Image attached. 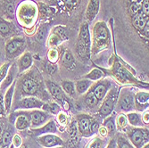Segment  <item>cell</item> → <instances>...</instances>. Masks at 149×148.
Wrapping results in <instances>:
<instances>
[{
  "instance_id": "6da1fadb",
  "label": "cell",
  "mask_w": 149,
  "mask_h": 148,
  "mask_svg": "<svg viewBox=\"0 0 149 148\" xmlns=\"http://www.w3.org/2000/svg\"><path fill=\"white\" fill-rule=\"evenodd\" d=\"M43 2L55 10V21L57 24L73 27L79 26L88 0H36ZM81 23V22H80Z\"/></svg>"
},
{
  "instance_id": "7a4b0ae2",
  "label": "cell",
  "mask_w": 149,
  "mask_h": 148,
  "mask_svg": "<svg viewBox=\"0 0 149 148\" xmlns=\"http://www.w3.org/2000/svg\"><path fill=\"white\" fill-rule=\"evenodd\" d=\"M15 22L24 36L31 37L36 32L39 22V9L36 0H22L16 8Z\"/></svg>"
},
{
  "instance_id": "3957f363",
  "label": "cell",
  "mask_w": 149,
  "mask_h": 148,
  "mask_svg": "<svg viewBox=\"0 0 149 148\" xmlns=\"http://www.w3.org/2000/svg\"><path fill=\"white\" fill-rule=\"evenodd\" d=\"M113 32V55L111 57V67L112 68L107 71V70H102L103 72H108L111 75H113L117 81L120 84H129V85H135L139 87H143L144 88H148V82L144 83L142 81H139L137 79L136 75L131 72L132 69L130 68L125 61L121 59L116 52V46H115V37H114V32Z\"/></svg>"
},
{
  "instance_id": "277c9868",
  "label": "cell",
  "mask_w": 149,
  "mask_h": 148,
  "mask_svg": "<svg viewBox=\"0 0 149 148\" xmlns=\"http://www.w3.org/2000/svg\"><path fill=\"white\" fill-rule=\"evenodd\" d=\"M91 57L111 48L113 43V32L107 22L100 20L96 22L91 28Z\"/></svg>"
},
{
  "instance_id": "5b68a950",
  "label": "cell",
  "mask_w": 149,
  "mask_h": 148,
  "mask_svg": "<svg viewBox=\"0 0 149 148\" xmlns=\"http://www.w3.org/2000/svg\"><path fill=\"white\" fill-rule=\"evenodd\" d=\"M43 78L38 69L34 67L21 76L16 80V84L19 85L21 93L26 97H36L38 93L45 91L43 85Z\"/></svg>"
},
{
  "instance_id": "8992f818",
  "label": "cell",
  "mask_w": 149,
  "mask_h": 148,
  "mask_svg": "<svg viewBox=\"0 0 149 148\" xmlns=\"http://www.w3.org/2000/svg\"><path fill=\"white\" fill-rule=\"evenodd\" d=\"M75 54L79 61L84 63L91 62V38L89 24L85 21L79 26L75 41Z\"/></svg>"
},
{
  "instance_id": "52a82bcc",
  "label": "cell",
  "mask_w": 149,
  "mask_h": 148,
  "mask_svg": "<svg viewBox=\"0 0 149 148\" xmlns=\"http://www.w3.org/2000/svg\"><path fill=\"white\" fill-rule=\"evenodd\" d=\"M27 49V40L24 35H18L9 38L4 45L5 56L8 61L17 59Z\"/></svg>"
},
{
  "instance_id": "ba28073f",
  "label": "cell",
  "mask_w": 149,
  "mask_h": 148,
  "mask_svg": "<svg viewBox=\"0 0 149 148\" xmlns=\"http://www.w3.org/2000/svg\"><path fill=\"white\" fill-rule=\"evenodd\" d=\"M69 30V26L63 24H56L54 26L52 29H50L48 36L47 38V47H58L62 46L65 41H68L70 39Z\"/></svg>"
},
{
  "instance_id": "9c48e42d",
  "label": "cell",
  "mask_w": 149,
  "mask_h": 148,
  "mask_svg": "<svg viewBox=\"0 0 149 148\" xmlns=\"http://www.w3.org/2000/svg\"><path fill=\"white\" fill-rule=\"evenodd\" d=\"M119 91H120L119 87L113 83L111 88L108 90L104 98L102 100L101 105L98 109V113L100 117L105 118L113 113V112L115 111V106L118 100Z\"/></svg>"
},
{
  "instance_id": "30bf717a",
  "label": "cell",
  "mask_w": 149,
  "mask_h": 148,
  "mask_svg": "<svg viewBox=\"0 0 149 148\" xmlns=\"http://www.w3.org/2000/svg\"><path fill=\"white\" fill-rule=\"evenodd\" d=\"M134 95L135 92L133 88L124 87L123 88H120L115 110L123 113L133 112L135 110Z\"/></svg>"
},
{
  "instance_id": "8fae6325",
  "label": "cell",
  "mask_w": 149,
  "mask_h": 148,
  "mask_svg": "<svg viewBox=\"0 0 149 148\" xmlns=\"http://www.w3.org/2000/svg\"><path fill=\"white\" fill-rule=\"evenodd\" d=\"M126 137L135 148H142L149 141V131L144 127H131L128 125L124 130Z\"/></svg>"
},
{
  "instance_id": "7c38bea8",
  "label": "cell",
  "mask_w": 149,
  "mask_h": 148,
  "mask_svg": "<svg viewBox=\"0 0 149 148\" xmlns=\"http://www.w3.org/2000/svg\"><path fill=\"white\" fill-rule=\"evenodd\" d=\"M21 1L22 0H0V16L7 21L15 22L16 8Z\"/></svg>"
},
{
  "instance_id": "4fadbf2b",
  "label": "cell",
  "mask_w": 149,
  "mask_h": 148,
  "mask_svg": "<svg viewBox=\"0 0 149 148\" xmlns=\"http://www.w3.org/2000/svg\"><path fill=\"white\" fill-rule=\"evenodd\" d=\"M24 35L15 22H10L0 16V37L4 40L9 38Z\"/></svg>"
},
{
  "instance_id": "5bb4252c",
  "label": "cell",
  "mask_w": 149,
  "mask_h": 148,
  "mask_svg": "<svg viewBox=\"0 0 149 148\" xmlns=\"http://www.w3.org/2000/svg\"><path fill=\"white\" fill-rule=\"evenodd\" d=\"M45 84L53 98L57 102H60L61 104H63V107L64 109H69V102L67 100L66 94L63 92L62 88L52 80H46Z\"/></svg>"
},
{
  "instance_id": "9a60e30c",
  "label": "cell",
  "mask_w": 149,
  "mask_h": 148,
  "mask_svg": "<svg viewBox=\"0 0 149 148\" xmlns=\"http://www.w3.org/2000/svg\"><path fill=\"white\" fill-rule=\"evenodd\" d=\"M112 85H113L112 80L108 79H102L98 80V81L93 82L89 90L92 91L94 96L97 97V99L99 102H102V100L104 98L105 95L107 94L108 90L111 88Z\"/></svg>"
},
{
  "instance_id": "2e32d148",
  "label": "cell",
  "mask_w": 149,
  "mask_h": 148,
  "mask_svg": "<svg viewBox=\"0 0 149 148\" xmlns=\"http://www.w3.org/2000/svg\"><path fill=\"white\" fill-rule=\"evenodd\" d=\"M92 120L93 117L85 113H80L76 116V123L78 130L83 137L88 138L93 135L91 132Z\"/></svg>"
},
{
  "instance_id": "e0dca14e",
  "label": "cell",
  "mask_w": 149,
  "mask_h": 148,
  "mask_svg": "<svg viewBox=\"0 0 149 148\" xmlns=\"http://www.w3.org/2000/svg\"><path fill=\"white\" fill-rule=\"evenodd\" d=\"M45 103L36 97H24L21 98L15 107L20 110H35L41 109Z\"/></svg>"
},
{
  "instance_id": "ac0fdd59",
  "label": "cell",
  "mask_w": 149,
  "mask_h": 148,
  "mask_svg": "<svg viewBox=\"0 0 149 148\" xmlns=\"http://www.w3.org/2000/svg\"><path fill=\"white\" fill-rule=\"evenodd\" d=\"M28 113L31 120V127H33V129L41 127L51 119V115L49 113L40 109L31 110Z\"/></svg>"
},
{
  "instance_id": "d6986e66",
  "label": "cell",
  "mask_w": 149,
  "mask_h": 148,
  "mask_svg": "<svg viewBox=\"0 0 149 148\" xmlns=\"http://www.w3.org/2000/svg\"><path fill=\"white\" fill-rule=\"evenodd\" d=\"M37 142L44 148H52L56 146H63V140L56 134H45L37 137Z\"/></svg>"
},
{
  "instance_id": "ffe728a7",
  "label": "cell",
  "mask_w": 149,
  "mask_h": 148,
  "mask_svg": "<svg viewBox=\"0 0 149 148\" xmlns=\"http://www.w3.org/2000/svg\"><path fill=\"white\" fill-rule=\"evenodd\" d=\"M59 61H60V64L68 71L75 70L77 66V61L74 57L73 53L70 48L63 47V50L60 53Z\"/></svg>"
},
{
  "instance_id": "44dd1931",
  "label": "cell",
  "mask_w": 149,
  "mask_h": 148,
  "mask_svg": "<svg viewBox=\"0 0 149 148\" xmlns=\"http://www.w3.org/2000/svg\"><path fill=\"white\" fill-rule=\"evenodd\" d=\"M135 110L138 112H144L149 106V93L148 90H139L134 95Z\"/></svg>"
},
{
  "instance_id": "7402d4cb",
  "label": "cell",
  "mask_w": 149,
  "mask_h": 148,
  "mask_svg": "<svg viewBox=\"0 0 149 148\" xmlns=\"http://www.w3.org/2000/svg\"><path fill=\"white\" fill-rule=\"evenodd\" d=\"M100 11V0H88L86 6L84 17L85 22L90 24L95 21Z\"/></svg>"
},
{
  "instance_id": "603a6c76",
  "label": "cell",
  "mask_w": 149,
  "mask_h": 148,
  "mask_svg": "<svg viewBox=\"0 0 149 148\" xmlns=\"http://www.w3.org/2000/svg\"><path fill=\"white\" fill-rule=\"evenodd\" d=\"M33 60L34 57L32 54L29 51H25L22 56H20L16 61L18 74H22L26 71L30 70L33 65Z\"/></svg>"
},
{
  "instance_id": "cb8c5ba5",
  "label": "cell",
  "mask_w": 149,
  "mask_h": 148,
  "mask_svg": "<svg viewBox=\"0 0 149 148\" xmlns=\"http://www.w3.org/2000/svg\"><path fill=\"white\" fill-rule=\"evenodd\" d=\"M57 132V125L54 120L50 119L47 122L38 128L31 129V134L35 137H38L45 134H56Z\"/></svg>"
},
{
  "instance_id": "d4e9b609",
  "label": "cell",
  "mask_w": 149,
  "mask_h": 148,
  "mask_svg": "<svg viewBox=\"0 0 149 148\" xmlns=\"http://www.w3.org/2000/svg\"><path fill=\"white\" fill-rule=\"evenodd\" d=\"M15 122V126L17 130H26L31 127V120L29 116L28 112H19L17 113Z\"/></svg>"
},
{
  "instance_id": "484cf974",
  "label": "cell",
  "mask_w": 149,
  "mask_h": 148,
  "mask_svg": "<svg viewBox=\"0 0 149 148\" xmlns=\"http://www.w3.org/2000/svg\"><path fill=\"white\" fill-rule=\"evenodd\" d=\"M17 74H18V69H17L16 63H13L12 65L10 66L9 71L6 78L2 80V82L0 83V89L5 90L8 88L13 84V82L15 81V78Z\"/></svg>"
},
{
  "instance_id": "4316f807",
  "label": "cell",
  "mask_w": 149,
  "mask_h": 148,
  "mask_svg": "<svg viewBox=\"0 0 149 148\" xmlns=\"http://www.w3.org/2000/svg\"><path fill=\"white\" fill-rule=\"evenodd\" d=\"M16 86V80L13 82V84L7 88L5 97H4V103H5V109H6V113H9L11 108H12V104H13V94H15V89Z\"/></svg>"
},
{
  "instance_id": "83f0119b",
  "label": "cell",
  "mask_w": 149,
  "mask_h": 148,
  "mask_svg": "<svg viewBox=\"0 0 149 148\" xmlns=\"http://www.w3.org/2000/svg\"><path fill=\"white\" fill-rule=\"evenodd\" d=\"M74 84H75V90L78 95H84V94H86L88 91V89L92 86L93 81L83 78L81 79L77 80L76 82H74Z\"/></svg>"
},
{
  "instance_id": "f1b7e54d",
  "label": "cell",
  "mask_w": 149,
  "mask_h": 148,
  "mask_svg": "<svg viewBox=\"0 0 149 148\" xmlns=\"http://www.w3.org/2000/svg\"><path fill=\"white\" fill-rule=\"evenodd\" d=\"M128 123L131 127H144L145 125L142 122L141 115L136 112H130L126 113Z\"/></svg>"
},
{
  "instance_id": "f546056e",
  "label": "cell",
  "mask_w": 149,
  "mask_h": 148,
  "mask_svg": "<svg viewBox=\"0 0 149 148\" xmlns=\"http://www.w3.org/2000/svg\"><path fill=\"white\" fill-rule=\"evenodd\" d=\"M103 126L107 129L108 136H113L117 129L115 125V116L112 113L111 115L105 117L103 122Z\"/></svg>"
},
{
  "instance_id": "4dcf8cb0",
  "label": "cell",
  "mask_w": 149,
  "mask_h": 148,
  "mask_svg": "<svg viewBox=\"0 0 149 148\" xmlns=\"http://www.w3.org/2000/svg\"><path fill=\"white\" fill-rule=\"evenodd\" d=\"M61 88L63 90V92L68 97H75L77 93H76V90H75V84H74L73 81H72V80H67V79L63 80Z\"/></svg>"
},
{
  "instance_id": "1f68e13d",
  "label": "cell",
  "mask_w": 149,
  "mask_h": 148,
  "mask_svg": "<svg viewBox=\"0 0 149 148\" xmlns=\"http://www.w3.org/2000/svg\"><path fill=\"white\" fill-rule=\"evenodd\" d=\"M104 77V72L102 71L101 68H94L88 73H87L83 78L89 79L91 81H98Z\"/></svg>"
},
{
  "instance_id": "d6a6232c",
  "label": "cell",
  "mask_w": 149,
  "mask_h": 148,
  "mask_svg": "<svg viewBox=\"0 0 149 148\" xmlns=\"http://www.w3.org/2000/svg\"><path fill=\"white\" fill-rule=\"evenodd\" d=\"M42 111L47 112V113H51L53 115H57L61 111V106L56 103V102H52V103H45L41 108Z\"/></svg>"
},
{
  "instance_id": "836d02e7",
  "label": "cell",
  "mask_w": 149,
  "mask_h": 148,
  "mask_svg": "<svg viewBox=\"0 0 149 148\" xmlns=\"http://www.w3.org/2000/svg\"><path fill=\"white\" fill-rule=\"evenodd\" d=\"M85 104L88 107L89 109H93V108H96L97 106H98V104H100V102L97 99V97L94 96V94L92 93V91H90L88 89V91L86 93L85 97Z\"/></svg>"
},
{
  "instance_id": "e575fe53",
  "label": "cell",
  "mask_w": 149,
  "mask_h": 148,
  "mask_svg": "<svg viewBox=\"0 0 149 148\" xmlns=\"http://www.w3.org/2000/svg\"><path fill=\"white\" fill-rule=\"evenodd\" d=\"M59 57H60V51L58 47L48 48L47 52V60L48 63L56 64L59 61Z\"/></svg>"
},
{
  "instance_id": "d590c367",
  "label": "cell",
  "mask_w": 149,
  "mask_h": 148,
  "mask_svg": "<svg viewBox=\"0 0 149 148\" xmlns=\"http://www.w3.org/2000/svg\"><path fill=\"white\" fill-rule=\"evenodd\" d=\"M115 125H116V129H119L120 131L124 130V129L129 125L125 113H119V114L115 117Z\"/></svg>"
},
{
  "instance_id": "8d00e7d4",
  "label": "cell",
  "mask_w": 149,
  "mask_h": 148,
  "mask_svg": "<svg viewBox=\"0 0 149 148\" xmlns=\"http://www.w3.org/2000/svg\"><path fill=\"white\" fill-rule=\"evenodd\" d=\"M117 148H135L125 135L120 134L116 139Z\"/></svg>"
},
{
  "instance_id": "74e56055",
  "label": "cell",
  "mask_w": 149,
  "mask_h": 148,
  "mask_svg": "<svg viewBox=\"0 0 149 148\" xmlns=\"http://www.w3.org/2000/svg\"><path fill=\"white\" fill-rule=\"evenodd\" d=\"M12 133L9 131V130H6L4 132H2V136H1V142L2 143V145L6 148V147H8L10 146L11 143H12Z\"/></svg>"
},
{
  "instance_id": "f35d334b",
  "label": "cell",
  "mask_w": 149,
  "mask_h": 148,
  "mask_svg": "<svg viewBox=\"0 0 149 148\" xmlns=\"http://www.w3.org/2000/svg\"><path fill=\"white\" fill-rule=\"evenodd\" d=\"M11 64H12V62L8 61L6 63H4L1 66H0V83H1L2 80L6 78Z\"/></svg>"
},
{
  "instance_id": "ab89813d",
  "label": "cell",
  "mask_w": 149,
  "mask_h": 148,
  "mask_svg": "<svg viewBox=\"0 0 149 148\" xmlns=\"http://www.w3.org/2000/svg\"><path fill=\"white\" fill-rule=\"evenodd\" d=\"M56 120L57 122L63 126V127H66L67 124H68V116L67 114L64 113V112H60L58 114H57V117H56Z\"/></svg>"
},
{
  "instance_id": "60d3db41",
  "label": "cell",
  "mask_w": 149,
  "mask_h": 148,
  "mask_svg": "<svg viewBox=\"0 0 149 148\" xmlns=\"http://www.w3.org/2000/svg\"><path fill=\"white\" fill-rule=\"evenodd\" d=\"M104 141L102 139V138H97L89 144L88 148H104Z\"/></svg>"
},
{
  "instance_id": "b9f144b4",
  "label": "cell",
  "mask_w": 149,
  "mask_h": 148,
  "mask_svg": "<svg viewBox=\"0 0 149 148\" xmlns=\"http://www.w3.org/2000/svg\"><path fill=\"white\" fill-rule=\"evenodd\" d=\"M12 145L15 146V148L21 147V145H22V137L19 136L18 134L13 135V137L12 138Z\"/></svg>"
},
{
  "instance_id": "7bdbcfd3",
  "label": "cell",
  "mask_w": 149,
  "mask_h": 148,
  "mask_svg": "<svg viewBox=\"0 0 149 148\" xmlns=\"http://www.w3.org/2000/svg\"><path fill=\"white\" fill-rule=\"evenodd\" d=\"M141 120H142V122L144 125L148 126V123H149V111H148V109L144 111L143 114L141 115Z\"/></svg>"
},
{
  "instance_id": "ee69618b",
  "label": "cell",
  "mask_w": 149,
  "mask_h": 148,
  "mask_svg": "<svg viewBox=\"0 0 149 148\" xmlns=\"http://www.w3.org/2000/svg\"><path fill=\"white\" fill-rule=\"evenodd\" d=\"M97 132H98V134H99L100 138H106L108 137V131H107V129H106L103 125L99 127Z\"/></svg>"
},
{
  "instance_id": "f6af8a7d",
  "label": "cell",
  "mask_w": 149,
  "mask_h": 148,
  "mask_svg": "<svg viewBox=\"0 0 149 148\" xmlns=\"http://www.w3.org/2000/svg\"><path fill=\"white\" fill-rule=\"evenodd\" d=\"M6 114V109H5V103H4V97L0 92V115Z\"/></svg>"
},
{
  "instance_id": "bcb514c9",
  "label": "cell",
  "mask_w": 149,
  "mask_h": 148,
  "mask_svg": "<svg viewBox=\"0 0 149 148\" xmlns=\"http://www.w3.org/2000/svg\"><path fill=\"white\" fill-rule=\"evenodd\" d=\"M105 148H117L116 145V139L115 138H112L109 142H108L107 145Z\"/></svg>"
},
{
  "instance_id": "7dc6e473",
  "label": "cell",
  "mask_w": 149,
  "mask_h": 148,
  "mask_svg": "<svg viewBox=\"0 0 149 148\" xmlns=\"http://www.w3.org/2000/svg\"><path fill=\"white\" fill-rule=\"evenodd\" d=\"M2 132H3V130H2L1 127H0V141H1V136H2Z\"/></svg>"
},
{
  "instance_id": "c3c4849f",
  "label": "cell",
  "mask_w": 149,
  "mask_h": 148,
  "mask_svg": "<svg viewBox=\"0 0 149 148\" xmlns=\"http://www.w3.org/2000/svg\"><path fill=\"white\" fill-rule=\"evenodd\" d=\"M19 148H28V147H27L26 145H23V144H22V145H21V147H19Z\"/></svg>"
},
{
  "instance_id": "681fc988",
  "label": "cell",
  "mask_w": 149,
  "mask_h": 148,
  "mask_svg": "<svg viewBox=\"0 0 149 148\" xmlns=\"http://www.w3.org/2000/svg\"><path fill=\"white\" fill-rule=\"evenodd\" d=\"M142 148H149V144H146Z\"/></svg>"
},
{
  "instance_id": "f907efd6",
  "label": "cell",
  "mask_w": 149,
  "mask_h": 148,
  "mask_svg": "<svg viewBox=\"0 0 149 148\" xmlns=\"http://www.w3.org/2000/svg\"><path fill=\"white\" fill-rule=\"evenodd\" d=\"M52 148H63V146H56V147H52Z\"/></svg>"
},
{
  "instance_id": "816d5d0a",
  "label": "cell",
  "mask_w": 149,
  "mask_h": 148,
  "mask_svg": "<svg viewBox=\"0 0 149 148\" xmlns=\"http://www.w3.org/2000/svg\"><path fill=\"white\" fill-rule=\"evenodd\" d=\"M10 148H15V146H13V145H10Z\"/></svg>"
}]
</instances>
